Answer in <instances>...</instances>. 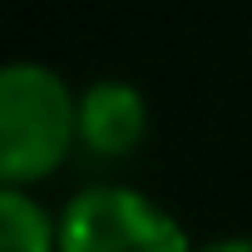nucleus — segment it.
I'll list each match as a JSON object with an SVG mask.
<instances>
[{"mask_svg": "<svg viewBox=\"0 0 252 252\" xmlns=\"http://www.w3.org/2000/svg\"><path fill=\"white\" fill-rule=\"evenodd\" d=\"M79 149V94L45 60H10L0 69V178L30 188L69 163Z\"/></svg>", "mask_w": 252, "mask_h": 252, "instance_id": "nucleus-1", "label": "nucleus"}, {"mask_svg": "<svg viewBox=\"0 0 252 252\" xmlns=\"http://www.w3.org/2000/svg\"><path fill=\"white\" fill-rule=\"evenodd\" d=\"M60 252H193V242L149 193L94 183L60 208Z\"/></svg>", "mask_w": 252, "mask_h": 252, "instance_id": "nucleus-2", "label": "nucleus"}, {"mask_svg": "<svg viewBox=\"0 0 252 252\" xmlns=\"http://www.w3.org/2000/svg\"><path fill=\"white\" fill-rule=\"evenodd\" d=\"M149 99L139 84L129 79H89L79 89V149L94 154V158H134L139 144L149 139Z\"/></svg>", "mask_w": 252, "mask_h": 252, "instance_id": "nucleus-3", "label": "nucleus"}, {"mask_svg": "<svg viewBox=\"0 0 252 252\" xmlns=\"http://www.w3.org/2000/svg\"><path fill=\"white\" fill-rule=\"evenodd\" d=\"M0 252H60V218L30 188H0Z\"/></svg>", "mask_w": 252, "mask_h": 252, "instance_id": "nucleus-4", "label": "nucleus"}, {"mask_svg": "<svg viewBox=\"0 0 252 252\" xmlns=\"http://www.w3.org/2000/svg\"><path fill=\"white\" fill-rule=\"evenodd\" d=\"M193 252H252V237H242V232H227V237H208V242H198Z\"/></svg>", "mask_w": 252, "mask_h": 252, "instance_id": "nucleus-5", "label": "nucleus"}]
</instances>
